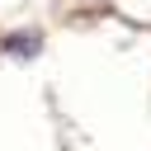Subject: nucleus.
Instances as JSON below:
<instances>
[{
	"instance_id": "f257e3e1",
	"label": "nucleus",
	"mask_w": 151,
	"mask_h": 151,
	"mask_svg": "<svg viewBox=\"0 0 151 151\" xmlns=\"http://www.w3.org/2000/svg\"><path fill=\"white\" fill-rule=\"evenodd\" d=\"M5 52H14V57H38V52H42V38H38V33H14V38L5 42Z\"/></svg>"
}]
</instances>
